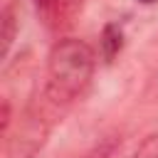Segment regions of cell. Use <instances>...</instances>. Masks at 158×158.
Masks as SVG:
<instances>
[{"label": "cell", "mask_w": 158, "mask_h": 158, "mask_svg": "<svg viewBox=\"0 0 158 158\" xmlns=\"http://www.w3.org/2000/svg\"><path fill=\"white\" fill-rule=\"evenodd\" d=\"M121 47H123V30L116 22H109L101 30V40H99V49H101L104 62H111L121 52Z\"/></svg>", "instance_id": "2"}, {"label": "cell", "mask_w": 158, "mask_h": 158, "mask_svg": "<svg viewBox=\"0 0 158 158\" xmlns=\"http://www.w3.org/2000/svg\"><path fill=\"white\" fill-rule=\"evenodd\" d=\"M15 25H17L15 10L7 5L2 10V57L10 54V47H12V40H15Z\"/></svg>", "instance_id": "3"}, {"label": "cell", "mask_w": 158, "mask_h": 158, "mask_svg": "<svg viewBox=\"0 0 158 158\" xmlns=\"http://www.w3.org/2000/svg\"><path fill=\"white\" fill-rule=\"evenodd\" d=\"M133 158H158V133L148 136V138L138 146V151L133 153Z\"/></svg>", "instance_id": "4"}, {"label": "cell", "mask_w": 158, "mask_h": 158, "mask_svg": "<svg viewBox=\"0 0 158 158\" xmlns=\"http://www.w3.org/2000/svg\"><path fill=\"white\" fill-rule=\"evenodd\" d=\"M96 54L79 37H64L54 42L47 54V84L44 96L54 106H67L84 94L94 77Z\"/></svg>", "instance_id": "1"}, {"label": "cell", "mask_w": 158, "mask_h": 158, "mask_svg": "<svg viewBox=\"0 0 158 158\" xmlns=\"http://www.w3.org/2000/svg\"><path fill=\"white\" fill-rule=\"evenodd\" d=\"M2 136H7V128H10V104H7V99L2 101Z\"/></svg>", "instance_id": "7"}, {"label": "cell", "mask_w": 158, "mask_h": 158, "mask_svg": "<svg viewBox=\"0 0 158 158\" xmlns=\"http://www.w3.org/2000/svg\"><path fill=\"white\" fill-rule=\"evenodd\" d=\"M143 5H151V2H158V0H141Z\"/></svg>", "instance_id": "8"}, {"label": "cell", "mask_w": 158, "mask_h": 158, "mask_svg": "<svg viewBox=\"0 0 158 158\" xmlns=\"http://www.w3.org/2000/svg\"><path fill=\"white\" fill-rule=\"evenodd\" d=\"M32 2H35V7H37L40 17H42L47 25H52V20H54V12H57V5H59V0H32Z\"/></svg>", "instance_id": "5"}, {"label": "cell", "mask_w": 158, "mask_h": 158, "mask_svg": "<svg viewBox=\"0 0 158 158\" xmlns=\"http://www.w3.org/2000/svg\"><path fill=\"white\" fill-rule=\"evenodd\" d=\"M116 151V141H104L101 146H96L94 151L84 153V156H77V158H111Z\"/></svg>", "instance_id": "6"}]
</instances>
